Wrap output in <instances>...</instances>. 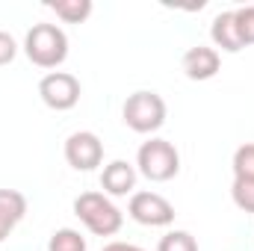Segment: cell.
I'll return each instance as SVG.
<instances>
[{
    "label": "cell",
    "instance_id": "6da1fadb",
    "mask_svg": "<svg viewBox=\"0 0 254 251\" xmlns=\"http://www.w3.org/2000/svg\"><path fill=\"white\" fill-rule=\"evenodd\" d=\"M74 216L95 237H113L125 225V213L104 192H83V195H77L74 198Z\"/></svg>",
    "mask_w": 254,
    "mask_h": 251
},
{
    "label": "cell",
    "instance_id": "7a4b0ae2",
    "mask_svg": "<svg viewBox=\"0 0 254 251\" xmlns=\"http://www.w3.org/2000/svg\"><path fill=\"white\" fill-rule=\"evenodd\" d=\"M24 54L39 68H60L68 57V36L57 24H33L24 39Z\"/></svg>",
    "mask_w": 254,
    "mask_h": 251
},
{
    "label": "cell",
    "instance_id": "3957f363",
    "mask_svg": "<svg viewBox=\"0 0 254 251\" xmlns=\"http://www.w3.org/2000/svg\"><path fill=\"white\" fill-rule=\"evenodd\" d=\"M136 166L148 181L166 184L181 172V154L169 139H148L136 154Z\"/></svg>",
    "mask_w": 254,
    "mask_h": 251
},
{
    "label": "cell",
    "instance_id": "277c9868",
    "mask_svg": "<svg viewBox=\"0 0 254 251\" xmlns=\"http://www.w3.org/2000/svg\"><path fill=\"white\" fill-rule=\"evenodd\" d=\"M122 119L133 133H154L166 125V101L157 92H133L122 107Z\"/></svg>",
    "mask_w": 254,
    "mask_h": 251
},
{
    "label": "cell",
    "instance_id": "5b68a950",
    "mask_svg": "<svg viewBox=\"0 0 254 251\" xmlns=\"http://www.w3.org/2000/svg\"><path fill=\"white\" fill-rule=\"evenodd\" d=\"M127 213L133 222L145 225V228H166L175 222V207L169 198H163L160 192H133Z\"/></svg>",
    "mask_w": 254,
    "mask_h": 251
},
{
    "label": "cell",
    "instance_id": "8992f818",
    "mask_svg": "<svg viewBox=\"0 0 254 251\" xmlns=\"http://www.w3.org/2000/svg\"><path fill=\"white\" fill-rule=\"evenodd\" d=\"M80 92H83L80 89V80L74 74H68V71H51L39 83V95H42L45 107H51L57 113H65V110L77 107Z\"/></svg>",
    "mask_w": 254,
    "mask_h": 251
},
{
    "label": "cell",
    "instance_id": "52a82bcc",
    "mask_svg": "<svg viewBox=\"0 0 254 251\" xmlns=\"http://www.w3.org/2000/svg\"><path fill=\"white\" fill-rule=\"evenodd\" d=\"M65 160L74 172H92L104 163V142L92 130H77L65 139Z\"/></svg>",
    "mask_w": 254,
    "mask_h": 251
},
{
    "label": "cell",
    "instance_id": "ba28073f",
    "mask_svg": "<svg viewBox=\"0 0 254 251\" xmlns=\"http://www.w3.org/2000/svg\"><path fill=\"white\" fill-rule=\"evenodd\" d=\"M181 65H184V74H187L190 80H210V77L219 74V68H222V57H219L216 48L195 45V48H190V51L184 54V63Z\"/></svg>",
    "mask_w": 254,
    "mask_h": 251
},
{
    "label": "cell",
    "instance_id": "9c48e42d",
    "mask_svg": "<svg viewBox=\"0 0 254 251\" xmlns=\"http://www.w3.org/2000/svg\"><path fill=\"white\" fill-rule=\"evenodd\" d=\"M101 187L107 195H116V198L130 195L136 189V166H130L127 160H113L101 172Z\"/></svg>",
    "mask_w": 254,
    "mask_h": 251
},
{
    "label": "cell",
    "instance_id": "30bf717a",
    "mask_svg": "<svg viewBox=\"0 0 254 251\" xmlns=\"http://www.w3.org/2000/svg\"><path fill=\"white\" fill-rule=\"evenodd\" d=\"M210 39H213L216 48H222V51H228V54H237V51L246 48L243 39H240V27H237V15H234V9H231V12H219V15L213 18Z\"/></svg>",
    "mask_w": 254,
    "mask_h": 251
},
{
    "label": "cell",
    "instance_id": "8fae6325",
    "mask_svg": "<svg viewBox=\"0 0 254 251\" xmlns=\"http://www.w3.org/2000/svg\"><path fill=\"white\" fill-rule=\"evenodd\" d=\"M27 216V198L18 189H0V243Z\"/></svg>",
    "mask_w": 254,
    "mask_h": 251
},
{
    "label": "cell",
    "instance_id": "7c38bea8",
    "mask_svg": "<svg viewBox=\"0 0 254 251\" xmlns=\"http://www.w3.org/2000/svg\"><path fill=\"white\" fill-rule=\"evenodd\" d=\"M45 6L57 12V18H63L65 24H83L92 15V0H48Z\"/></svg>",
    "mask_w": 254,
    "mask_h": 251
},
{
    "label": "cell",
    "instance_id": "4fadbf2b",
    "mask_svg": "<svg viewBox=\"0 0 254 251\" xmlns=\"http://www.w3.org/2000/svg\"><path fill=\"white\" fill-rule=\"evenodd\" d=\"M234 181H254V142L234 151Z\"/></svg>",
    "mask_w": 254,
    "mask_h": 251
},
{
    "label": "cell",
    "instance_id": "5bb4252c",
    "mask_svg": "<svg viewBox=\"0 0 254 251\" xmlns=\"http://www.w3.org/2000/svg\"><path fill=\"white\" fill-rule=\"evenodd\" d=\"M48 251H86V240L74 228H60V231H54Z\"/></svg>",
    "mask_w": 254,
    "mask_h": 251
},
{
    "label": "cell",
    "instance_id": "9a60e30c",
    "mask_svg": "<svg viewBox=\"0 0 254 251\" xmlns=\"http://www.w3.org/2000/svg\"><path fill=\"white\" fill-rule=\"evenodd\" d=\"M157 251H198V243H195V237L187 234V231H172V234H166L160 240Z\"/></svg>",
    "mask_w": 254,
    "mask_h": 251
},
{
    "label": "cell",
    "instance_id": "2e32d148",
    "mask_svg": "<svg viewBox=\"0 0 254 251\" xmlns=\"http://www.w3.org/2000/svg\"><path fill=\"white\" fill-rule=\"evenodd\" d=\"M231 198L243 213H254V181H234Z\"/></svg>",
    "mask_w": 254,
    "mask_h": 251
},
{
    "label": "cell",
    "instance_id": "e0dca14e",
    "mask_svg": "<svg viewBox=\"0 0 254 251\" xmlns=\"http://www.w3.org/2000/svg\"><path fill=\"white\" fill-rule=\"evenodd\" d=\"M234 15H237V27H240V39H243V45H246V48L254 45V6L234 9Z\"/></svg>",
    "mask_w": 254,
    "mask_h": 251
},
{
    "label": "cell",
    "instance_id": "ac0fdd59",
    "mask_svg": "<svg viewBox=\"0 0 254 251\" xmlns=\"http://www.w3.org/2000/svg\"><path fill=\"white\" fill-rule=\"evenodd\" d=\"M15 57H18V45H15V39H12L9 33L0 30V65H9Z\"/></svg>",
    "mask_w": 254,
    "mask_h": 251
},
{
    "label": "cell",
    "instance_id": "d6986e66",
    "mask_svg": "<svg viewBox=\"0 0 254 251\" xmlns=\"http://www.w3.org/2000/svg\"><path fill=\"white\" fill-rule=\"evenodd\" d=\"M101 251H145V249H139L133 243H110V246H104Z\"/></svg>",
    "mask_w": 254,
    "mask_h": 251
}]
</instances>
